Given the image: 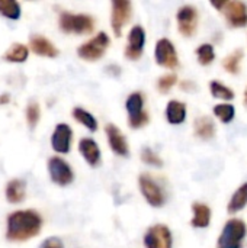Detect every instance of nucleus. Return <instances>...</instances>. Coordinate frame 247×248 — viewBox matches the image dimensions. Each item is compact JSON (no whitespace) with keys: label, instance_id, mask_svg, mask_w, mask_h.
I'll use <instances>...</instances> for the list:
<instances>
[{"label":"nucleus","instance_id":"obj_36","mask_svg":"<svg viewBox=\"0 0 247 248\" xmlns=\"http://www.w3.org/2000/svg\"><path fill=\"white\" fill-rule=\"evenodd\" d=\"M245 102H246V105H247V87H246V90H245Z\"/></svg>","mask_w":247,"mask_h":248},{"label":"nucleus","instance_id":"obj_9","mask_svg":"<svg viewBox=\"0 0 247 248\" xmlns=\"http://www.w3.org/2000/svg\"><path fill=\"white\" fill-rule=\"evenodd\" d=\"M48 173L51 180L58 186H67L74 180L71 167L60 157H51L48 160Z\"/></svg>","mask_w":247,"mask_h":248},{"label":"nucleus","instance_id":"obj_7","mask_svg":"<svg viewBox=\"0 0 247 248\" xmlns=\"http://www.w3.org/2000/svg\"><path fill=\"white\" fill-rule=\"evenodd\" d=\"M198 10L192 4H185L182 6L178 13H176V20H178V29L183 36H192L198 28Z\"/></svg>","mask_w":247,"mask_h":248},{"label":"nucleus","instance_id":"obj_22","mask_svg":"<svg viewBox=\"0 0 247 248\" xmlns=\"http://www.w3.org/2000/svg\"><path fill=\"white\" fill-rule=\"evenodd\" d=\"M247 205V183L242 185L236 192L234 195L231 196L230 202H229V206H227V211L229 214H236V212H240L245 206Z\"/></svg>","mask_w":247,"mask_h":248},{"label":"nucleus","instance_id":"obj_17","mask_svg":"<svg viewBox=\"0 0 247 248\" xmlns=\"http://www.w3.org/2000/svg\"><path fill=\"white\" fill-rule=\"evenodd\" d=\"M29 45H31V49L36 55H42V57H48V58H54L58 55V49L55 48V45L49 39H47L41 35H33L29 39Z\"/></svg>","mask_w":247,"mask_h":248},{"label":"nucleus","instance_id":"obj_16","mask_svg":"<svg viewBox=\"0 0 247 248\" xmlns=\"http://www.w3.org/2000/svg\"><path fill=\"white\" fill-rule=\"evenodd\" d=\"M79 151L86 160V163L92 167L99 166L100 163V148L92 138H82L79 142Z\"/></svg>","mask_w":247,"mask_h":248},{"label":"nucleus","instance_id":"obj_13","mask_svg":"<svg viewBox=\"0 0 247 248\" xmlns=\"http://www.w3.org/2000/svg\"><path fill=\"white\" fill-rule=\"evenodd\" d=\"M221 12L224 13L227 23L231 28L247 26V6L243 1H239V0L227 1Z\"/></svg>","mask_w":247,"mask_h":248},{"label":"nucleus","instance_id":"obj_4","mask_svg":"<svg viewBox=\"0 0 247 248\" xmlns=\"http://www.w3.org/2000/svg\"><path fill=\"white\" fill-rule=\"evenodd\" d=\"M109 44H111V39H109L108 33L99 32L92 39L82 44L77 48V54L84 61H98V60H100L103 57V54L106 52Z\"/></svg>","mask_w":247,"mask_h":248},{"label":"nucleus","instance_id":"obj_3","mask_svg":"<svg viewBox=\"0 0 247 248\" xmlns=\"http://www.w3.org/2000/svg\"><path fill=\"white\" fill-rule=\"evenodd\" d=\"M246 234L247 227L242 219H230L226 222L218 237L217 248H242Z\"/></svg>","mask_w":247,"mask_h":248},{"label":"nucleus","instance_id":"obj_12","mask_svg":"<svg viewBox=\"0 0 247 248\" xmlns=\"http://www.w3.org/2000/svg\"><path fill=\"white\" fill-rule=\"evenodd\" d=\"M144 45H146L144 28L140 25L132 26L130 33H128V42L125 46V57L128 60L137 61L138 58H141V55L144 52Z\"/></svg>","mask_w":247,"mask_h":248},{"label":"nucleus","instance_id":"obj_26","mask_svg":"<svg viewBox=\"0 0 247 248\" xmlns=\"http://www.w3.org/2000/svg\"><path fill=\"white\" fill-rule=\"evenodd\" d=\"M0 15L10 20H17L20 17V4L15 0H0Z\"/></svg>","mask_w":247,"mask_h":248},{"label":"nucleus","instance_id":"obj_19","mask_svg":"<svg viewBox=\"0 0 247 248\" xmlns=\"http://www.w3.org/2000/svg\"><path fill=\"white\" fill-rule=\"evenodd\" d=\"M4 195H6L7 202H10V203H13V205L23 202V201H25V195H26V185H25V182L20 180V179H13V180H10V182L6 185Z\"/></svg>","mask_w":247,"mask_h":248},{"label":"nucleus","instance_id":"obj_32","mask_svg":"<svg viewBox=\"0 0 247 248\" xmlns=\"http://www.w3.org/2000/svg\"><path fill=\"white\" fill-rule=\"evenodd\" d=\"M141 160H143L146 164H148V166H154V167H162V166H163L162 158H160L153 150H150V148H144V150L141 151Z\"/></svg>","mask_w":247,"mask_h":248},{"label":"nucleus","instance_id":"obj_25","mask_svg":"<svg viewBox=\"0 0 247 248\" xmlns=\"http://www.w3.org/2000/svg\"><path fill=\"white\" fill-rule=\"evenodd\" d=\"M242 60H243V51L242 49H236V51H233L231 54H229L223 60V67L230 74H239L240 73Z\"/></svg>","mask_w":247,"mask_h":248},{"label":"nucleus","instance_id":"obj_30","mask_svg":"<svg viewBox=\"0 0 247 248\" xmlns=\"http://www.w3.org/2000/svg\"><path fill=\"white\" fill-rule=\"evenodd\" d=\"M26 122L29 125L31 129H33L38 122H39V118H41V109H39V105L36 102H32L26 106Z\"/></svg>","mask_w":247,"mask_h":248},{"label":"nucleus","instance_id":"obj_31","mask_svg":"<svg viewBox=\"0 0 247 248\" xmlns=\"http://www.w3.org/2000/svg\"><path fill=\"white\" fill-rule=\"evenodd\" d=\"M176 81H178V76H176V74H165V76H162V77L159 78V81H157V89H159V92H162V93H167V92L176 84Z\"/></svg>","mask_w":247,"mask_h":248},{"label":"nucleus","instance_id":"obj_14","mask_svg":"<svg viewBox=\"0 0 247 248\" xmlns=\"http://www.w3.org/2000/svg\"><path fill=\"white\" fill-rule=\"evenodd\" d=\"M73 131L67 124H58L51 135V147L60 154H67L71 147Z\"/></svg>","mask_w":247,"mask_h":248},{"label":"nucleus","instance_id":"obj_21","mask_svg":"<svg viewBox=\"0 0 247 248\" xmlns=\"http://www.w3.org/2000/svg\"><path fill=\"white\" fill-rule=\"evenodd\" d=\"M194 131H195V135L198 138H201V140H211L215 135V125H214L213 119H210L208 116H201V118L195 119Z\"/></svg>","mask_w":247,"mask_h":248},{"label":"nucleus","instance_id":"obj_6","mask_svg":"<svg viewBox=\"0 0 247 248\" xmlns=\"http://www.w3.org/2000/svg\"><path fill=\"white\" fill-rule=\"evenodd\" d=\"M156 62L166 68H176L179 65V58L173 42L167 38H162L156 44L154 49Z\"/></svg>","mask_w":247,"mask_h":248},{"label":"nucleus","instance_id":"obj_20","mask_svg":"<svg viewBox=\"0 0 247 248\" xmlns=\"http://www.w3.org/2000/svg\"><path fill=\"white\" fill-rule=\"evenodd\" d=\"M192 212H194V217H192L191 225L194 228H207L210 225V222H211L210 206H207L205 203L195 202L192 205Z\"/></svg>","mask_w":247,"mask_h":248},{"label":"nucleus","instance_id":"obj_10","mask_svg":"<svg viewBox=\"0 0 247 248\" xmlns=\"http://www.w3.org/2000/svg\"><path fill=\"white\" fill-rule=\"evenodd\" d=\"M131 1L128 0H114L111 13V26L116 36H121L124 26L131 17Z\"/></svg>","mask_w":247,"mask_h":248},{"label":"nucleus","instance_id":"obj_11","mask_svg":"<svg viewBox=\"0 0 247 248\" xmlns=\"http://www.w3.org/2000/svg\"><path fill=\"white\" fill-rule=\"evenodd\" d=\"M138 186H140V190H141L144 199L148 202V205H151L154 208L163 206L165 195H163L160 186L148 174H141L138 177Z\"/></svg>","mask_w":247,"mask_h":248},{"label":"nucleus","instance_id":"obj_2","mask_svg":"<svg viewBox=\"0 0 247 248\" xmlns=\"http://www.w3.org/2000/svg\"><path fill=\"white\" fill-rule=\"evenodd\" d=\"M60 29L66 33H77L84 35L90 33L95 28V19L89 15L83 13H70V12H61L58 19Z\"/></svg>","mask_w":247,"mask_h":248},{"label":"nucleus","instance_id":"obj_34","mask_svg":"<svg viewBox=\"0 0 247 248\" xmlns=\"http://www.w3.org/2000/svg\"><path fill=\"white\" fill-rule=\"evenodd\" d=\"M181 86H182L183 90H195V84L192 81H183Z\"/></svg>","mask_w":247,"mask_h":248},{"label":"nucleus","instance_id":"obj_33","mask_svg":"<svg viewBox=\"0 0 247 248\" xmlns=\"http://www.w3.org/2000/svg\"><path fill=\"white\" fill-rule=\"evenodd\" d=\"M39 248H64V246H63V241H61L60 238H57V237H49V238H47V240L41 244V247Z\"/></svg>","mask_w":247,"mask_h":248},{"label":"nucleus","instance_id":"obj_1","mask_svg":"<svg viewBox=\"0 0 247 248\" xmlns=\"http://www.w3.org/2000/svg\"><path fill=\"white\" fill-rule=\"evenodd\" d=\"M42 228V218L35 211H16L7 218L6 238L9 241L22 243L39 234Z\"/></svg>","mask_w":247,"mask_h":248},{"label":"nucleus","instance_id":"obj_8","mask_svg":"<svg viewBox=\"0 0 247 248\" xmlns=\"http://www.w3.org/2000/svg\"><path fill=\"white\" fill-rule=\"evenodd\" d=\"M144 246L146 248H172L173 238L169 227L157 224L148 228L144 235Z\"/></svg>","mask_w":247,"mask_h":248},{"label":"nucleus","instance_id":"obj_23","mask_svg":"<svg viewBox=\"0 0 247 248\" xmlns=\"http://www.w3.org/2000/svg\"><path fill=\"white\" fill-rule=\"evenodd\" d=\"M29 49L23 44H13L3 55V58L9 62H25L28 58Z\"/></svg>","mask_w":247,"mask_h":248},{"label":"nucleus","instance_id":"obj_15","mask_svg":"<svg viewBox=\"0 0 247 248\" xmlns=\"http://www.w3.org/2000/svg\"><path fill=\"white\" fill-rule=\"evenodd\" d=\"M105 132H106V137H108V141H109V147L112 148V151L116 155L127 157L128 153H130V148H128L125 135L121 132V129L118 126L109 124V125H106Z\"/></svg>","mask_w":247,"mask_h":248},{"label":"nucleus","instance_id":"obj_35","mask_svg":"<svg viewBox=\"0 0 247 248\" xmlns=\"http://www.w3.org/2000/svg\"><path fill=\"white\" fill-rule=\"evenodd\" d=\"M9 102H10V96L7 93L0 94V105H7Z\"/></svg>","mask_w":247,"mask_h":248},{"label":"nucleus","instance_id":"obj_28","mask_svg":"<svg viewBox=\"0 0 247 248\" xmlns=\"http://www.w3.org/2000/svg\"><path fill=\"white\" fill-rule=\"evenodd\" d=\"M198 62L202 65H210L214 60H215V51L214 46L211 44H202L197 48L195 51Z\"/></svg>","mask_w":247,"mask_h":248},{"label":"nucleus","instance_id":"obj_27","mask_svg":"<svg viewBox=\"0 0 247 248\" xmlns=\"http://www.w3.org/2000/svg\"><path fill=\"white\" fill-rule=\"evenodd\" d=\"M210 90H211V94L217 99H221V100H231L234 99V92L224 86L223 83H220L218 80H213L210 83Z\"/></svg>","mask_w":247,"mask_h":248},{"label":"nucleus","instance_id":"obj_5","mask_svg":"<svg viewBox=\"0 0 247 248\" xmlns=\"http://www.w3.org/2000/svg\"><path fill=\"white\" fill-rule=\"evenodd\" d=\"M128 112V124L132 129L143 128L148 122V113L144 110V97L141 93H131L125 102Z\"/></svg>","mask_w":247,"mask_h":248},{"label":"nucleus","instance_id":"obj_18","mask_svg":"<svg viewBox=\"0 0 247 248\" xmlns=\"http://www.w3.org/2000/svg\"><path fill=\"white\" fill-rule=\"evenodd\" d=\"M166 119L172 125H181L186 119V105L181 100H170L166 106Z\"/></svg>","mask_w":247,"mask_h":248},{"label":"nucleus","instance_id":"obj_29","mask_svg":"<svg viewBox=\"0 0 247 248\" xmlns=\"http://www.w3.org/2000/svg\"><path fill=\"white\" fill-rule=\"evenodd\" d=\"M214 115L223 122V124H230L234 119L236 115V109L233 105L230 103H221L214 106Z\"/></svg>","mask_w":247,"mask_h":248},{"label":"nucleus","instance_id":"obj_24","mask_svg":"<svg viewBox=\"0 0 247 248\" xmlns=\"http://www.w3.org/2000/svg\"><path fill=\"white\" fill-rule=\"evenodd\" d=\"M73 118L79 124L84 125L89 131H92V132L98 131V121H96V118L90 112L84 110L83 108H74L73 109Z\"/></svg>","mask_w":247,"mask_h":248}]
</instances>
